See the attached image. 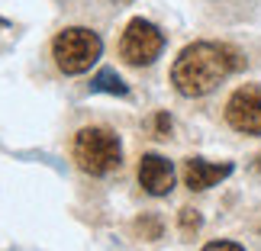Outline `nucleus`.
<instances>
[{
  "label": "nucleus",
  "instance_id": "obj_1",
  "mask_svg": "<svg viewBox=\"0 0 261 251\" xmlns=\"http://www.w3.org/2000/svg\"><path fill=\"white\" fill-rule=\"evenodd\" d=\"M239 68H242V55L232 45L194 42L171 65V84L180 97H206Z\"/></svg>",
  "mask_w": 261,
  "mask_h": 251
},
{
  "label": "nucleus",
  "instance_id": "obj_2",
  "mask_svg": "<svg viewBox=\"0 0 261 251\" xmlns=\"http://www.w3.org/2000/svg\"><path fill=\"white\" fill-rule=\"evenodd\" d=\"M71 155H74L77 168H81L84 174H94V177L110 174V171L119 168V161H123L119 138L103 126H84L81 132L74 135Z\"/></svg>",
  "mask_w": 261,
  "mask_h": 251
},
{
  "label": "nucleus",
  "instance_id": "obj_3",
  "mask_svg": "<svg viewBox=\"0 0 261 251\" xmlns=\"http://www.w3.org/2000/svg\"><path fill=\"white\" fill-rule=\"evenodd\" d=\"M100 52H103V42L94 29H84V26H68L55 36L52 42V55H55V65L62 68L65 74H84L90 65H97Z\"/></svg>",
  "mask_w": 261,
  "mask_h": 251
},
{
  "label": "nucleus",
  "instance_id": "obj_4",
  "mask_svg": "<svg viewBox=\"0 0 261 251\" xmlns=\"http://www.w3.org/2000/svg\"><path fill=\"white\" fill-rule=\"evenodd\" d=\"M165 48V36L162 29L155 23H148V19H133V23L126 26L123 39H119V55H123V62L129 65H152L158 55H162Z\"/></svg>",
  "mask_w": 261,
  "mask_h": 251
},
{
  "label": "nucleus",
  "instance_id": "obj_5",
  "mask_svg": "<svg viewBox=\"0 0 261 251\" xmlns=\"http://www.w3.org/2000/svg\"><path fill=\"white\" fill-rule=\"evenodd\" d=\"M226 123L242 135H261V84H242L226 100Z\"/></svg>",
  "mask_w": 261,
  "mask_h": 251
},
{
  "label": "nucleus",
  "instance_id": "obj_6",
  "mask_svg": "<svg viewBox=\"0 0 261 251\" xmlns=\"http://www.w3.org/2000/svg\"><path fill=\"white\" fill-rule=\"evenodd\" d=\"M139 184H142V190L152 193V197L171 193V187H174V168H171V161L162 158V155H155V152L142 155V161H139Z\"/></svg>",
  "mask_w": 261,
  "mask_h": 251
},
{
  "label": "nucleus",
  "instance_id": "obj_7",
  "mask_svg": "<svg viewBox=\"0 0 261 251\" xmlns=\"http://www.w3.org/2000/svg\"><path fill=\"white\" fill-rule=\"evenodd\" d=\"M232 174V161H223V164H213V161H203V158H187L184 161V184L190 190H210L216 187L219 180H226Z\"/></svg>",
  "mask_w": 261,
  "mask_h": 251
},
{
  "label": "nucleus",
  "instance_id": "obj_8",
  "mask_svg": "<svg viewBox=\"0 0 261 251\" xmlns=\"http://www.w3.org/2000/svg\"><path fill=\"white\" fill-rule=\"evenodd\" d=\"M90 90L94 94H113V97H129V87L123 84V77H119L116 71H110V68H103V71H97V77L90 81Z\"/></svg>",
  "mask_w": 261,
  "mask_h": 251
},
{
  "label": "nucleus",
  "instance_id": "obj_9",
  "mask_svg": "<svg viewBox=\"0 0 261 251\" xmlns=\"http://www.w3.org/2000/svg\"><path fill=\"white\" fill-rule=\"evenodd\" d=\"M177 222H180V232H184V235H194V232H200L203 219H200V213H197V209L184 206V209H180V216H177Z\"/></svg>",
  "mask_w": 261,
  "mask_h": 251
},
{
  "label": "nucleus",
  "instance_id": "obj_10",
  "mask_svg": "<svg viewBox=\"0 0 261 251\" xmlns=\"http://www.w3.org/2000/svg\"><path fill=\"white\" fill-rule=\"evenodd\" d=\"M139 232L148 235V238H158V235H162V226H158V219L148 216V219H139Z\"/></svg>",
  "mask_w": 261,
  "mask_h": 251
},
{
  "label": "nucleus",
  "instance_id": "obj_11",
  "mask_svg": "<svg viewBox=\"0 0 261 251\" xmlns=\"http://www.w3.org/2000/svg\"><path fill=\"white\" fill-rule=\"evenodd\" d=\"M203 251H245V248L236 245V242H210Z\"/></svg>",
  "mask_w": 261,
  "mask_h": 251
},
{
  "label": "nucleus",
  "instance_id": "obj_12",
  "mask_svg": "<svg viewBox=\"0 0 261 251\" xmlns=\"http://www.w3.org/2000/svg\"><path fill=\"white\" fill-rule=\"evenodd\" d=\"M155 129H158V135H168V132H171V119H168V113H158L155 116Z\"/></svg>",
  "mask_w": 261,
  "mask_h": 251
},
{
  "label": "nucleus",
  "instance_id": "obj_13",
  "mask_svg": "<svg viewBox=\"0 0 261 251\" xmlns=\"http://www.w3.org/2000/svg\"><path fill=\"white\" fill-rule=\"evenodd\" d=\"M255 171H258V174H261V155L255 158Z\"/></svg>",
  "mask_w": 261,
  "mask_h": 251
}]
</instances>
